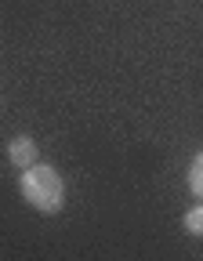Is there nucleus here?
I'll return each instance as SVG.
<instances>
[{"label": "nucleus", "instance_id": "nucleus-1", "mask_svg": "<svg viewBox=\"0 0 203 261\" xmlns=\"http://www.w3.org/2000/svg\"><path fill=\"white\" fill-rule=\"evenodd\" d=\"M18 189H22V200L40 214H55L65 203V181L58 178V171L44 167V163L26 167L22 178H18Z\"/></svg>", "mask_w": 203, "mask_h": 261}, {"label": "nucleus", "instance_id": "nucleus-3", "mask_svg": "<svg viewBox=\"0 0 203 261\" xmlns=\"http://www.w3.org/2000/svg\"><path fill=\"white\" fill-rule=\"evenodd\" d=\"M189 192L196 200H203V152H196L189 163Z\"/></svg>", "mask_w": 203, "mask_h": 261}, {"label": "nucleus", "instance_id": "nucleus-4", "mask_svg": "<svg viewBox=\"0 0 203 261\" xmlns=\"http://www.w3.org/2000/svg\"><path fill=\"white\" fill-rule=\"evenodd\" d=\"M185 232L189 236H203V203L192 207V211H185Z\"/></svg>", "mask_w": 203, "mask_h": 261}, {"label": "nucleus", "instance_id": "nucleus-2", "mask_svg": "<svg viewBox=\"0 0 203 261\" xmlns=\"http://www.w3.org/2000/svg\"><path fill=\"white\" fill-rule=\"evenodd\" d=\"M37 156H40V149H37V142L33 138H26V135H18V138H11L8 142V160L15 163V167H33L37 163Z\"/></svg>", "mask_w": 203, "mask_h": 261}]
</instances>
